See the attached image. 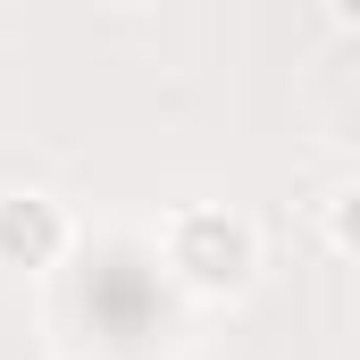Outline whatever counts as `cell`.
Returning a JSON list of instances; mask_svg holds the SVG:
<instances>
[{
	"instance_id": "2",
	"label": "cell",
	"mask_w": 360,
	"mask_h": 360,
	"mask_svg": "<svg viewBox=\"0 0 360 360\" xmlns=\"http://www.w3.org/2000/svg\"><path fill=\"white\" fill-rule=\"evenodd\" d=\"M68 243H76V218H68V201H51V193H0V269L17 276H42L68 260Z\"/></svg>"
},
{
	"instance_id": "1",
	"label": "cell",
	"mask_w": 360,
	"mask_h": 360,
	"mask_svg": "<svg viewBox=\"0 0 360 360\" xmlns=\"http://www.w3.org/2000/svg\"><path fill=\"white\" fill-rule=\"evenodd\" d=\"M160 260L193 293H243L260 276V226L226 201H176L160 218Z\"/></svg>"
},
{
	"instance_id": "3",
	"label": "cell",
	"mask_w": 360,
	"mask_h": 360,
	"mask_svg": "<svg viewBox=\"0 0 360 360\" xmlns=\"http://www.w3.org/2000/svg\"><path fill=\"white\" fill-rule=\"evenodd\" d=\"M352 210H360V184H335V193L319 201V235H327V252H335V260H352V252H360Z\"/></svg>"
}]
</instances>
